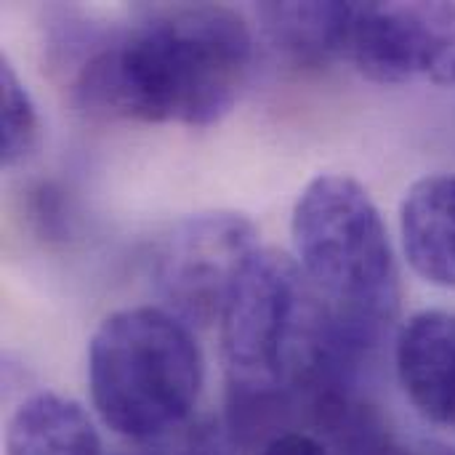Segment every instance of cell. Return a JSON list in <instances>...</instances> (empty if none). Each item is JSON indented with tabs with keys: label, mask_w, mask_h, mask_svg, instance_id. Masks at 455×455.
<instances>
[{
	"label": "cell",
	"mask_w": 455,
	"mask_h": 455,
	"mask_svg": "<svg viewBox=\"0 0 455 455\" xmlns=\"http://www.w3.org/2000/svg\"><path fill=\"white\" fill-rule=\"evenodd\" d=\"M227 424L240 445L285 435L280 427L315 395L355 387L363 357L341 336L331 309L296 259L256 251L221 315Z\"/></svg>",
	"instance_id": "1"
},
{
	"label": "cell",
	"mask_w": 455,
	"mask_h": 455,
	"mask_svg": "<svg viewBox=\"0 0 455 455\" xmlns=\"http://www.w3.org/2000/svg\"><path fill=\"white\" fill-rule=\"evenodd\" d=\"M251 53L248 24L227 5L152 8L96 43L75 72L72 93L93 117L205 128L235 107Z\"/></svg>",
	"instance_id": "2"
},
{
	"label": "cell",
	"mask_w": 455,
	"mask_h": 455,
	"mask_svg": "<svg viewBox=\"0 0 455 455\" xmlns=\"http://www.w3.org/2000/svg\"><path fill=\"white\" fill-rule=\"evenodd\" d=\"M291 232L341 336L371 360L400 312V269L373 197L347 173H320L301 189Z\"/></svg>",
	"instance_id": "3"
},
{
	"label": "cell",
	"mask_w": 455,
	"mask_h": 455,
	"mask_svg": "<svg viewBox=\"0 0 455 455\" xmlns=\"http://www.w3.org/2000/svg\"><path fill=\"white\" fill-rule=\"evenodd\" d=\"M192 328L160 307L109 315L88 344V387L99 419L120 437L155 443L179 432L203 392Z\"/></svg>",
	"instance_id": "4"
},
{
	"label": "cell",
	"mask_w": 455,
	"mask_h": 455,
	"mask_svg": "<svg viewBox=\"0 0 455 455\" xmlns=\"http://www.w3.org/2000/svg\"><path fill=\"white\" fill-rule=\"evenodd\" d=\"M259 251L251 219L235 211H211L184 219L155 256V285L187 325L221 320L243 269Z\"/></svg>",
	"instance_id": "5"
},
{
	"label": "cell",
	"mask_w": 455,
	"mask_h": 455,
	"mask_svg": "<svg viewBox=\"0 0 455 455\" xmlns=\"http://www.w3.org/2000/svg\"><path fill=\"white\" fill-rule=\"evenodd\" d=\"M381 85L429 80L455 85L453 3H352L347 53Z\"/></svg>",
	"instance_id": "6"
},
{
	"label": "cell",
	"mask_w": 455,
	"mask_h": 455,
	"mask_svg": "<svg viewBox=\"0 0 455 455\" xmlns=\"http://www.w3.org/2000/svg\"><path fill=\"white\" fill-rule=\"evenodd\" d=\"M395 365L411 405L429 424L455 429V312L413 315L397 336Z\"/></svg>",
	"instance_id": "7"
},
{
	"label": "cell",
	"mask_w": 455,
	"mask_h": 455,
	"mask_svg": "<svg viewBox=\"0 0 455 455\" xmlns=\"http://www.w3.org/2000/svg\"><path fill=\"white\" fill-rule=\"evenodd\" d=\"M408 264L429 285L455 291V173L419 179L400 205Z\"/></svg>",
	"instance_id": "8"
},
{
	"label": "cell",
	"mask_w": 455,
	"mask_h": 455,
	"mask_svg": "<svg viewBox=\"0 0 455 455\" xmlns=\"http://www.w3.org/2000/svg\"><path fill=\"white\" fill-rule=\"evenodd\" d=\"M5 455H104L88 413L53 392L24 400L8 421Z\"/></svg>",
	"instance_id": "9"
},
{
	"label": "cell",
	"mask_w": 455,
	"mask_h": 455,
	"mask_svg": "<svg viewBox=\"0 0 455 455\" xmlns=\"http://www.w3.org/2000/svg\"><path fill=\"white\" fill-rule=\"evenodd\" d=\"M275 48L304 67L344 59L352 3H267L259 8Z\"/></svg>",
	"instance_id": "10"
},
{
	"label": "cell",
	"mask_w": 455,
	"mask_h": 455,
	"mask_svg": "<svg viewBox=\"0 0 455 455\" xmlns=\"http://www.w3.org/2000/svg\"><path fill=\"white\" fill-rule=\"evenodd\" d=\"M309 413L331 455H416L397 437L381 408L363 400L355 387L323 389Z\"/></svg>",
	"instance_id": "11"
},
{
	"label": "cell",
	"mask_w": 455,
	"mask_h": 455,
	"mask_svg": "<svg viewBox=\"0 0 455 455\" xmlns=\"http://www.w3.org/2000/svg\"><path fill=\"white\" fill-rule=\"evenodd\" d=\"M40 139L37 107L16 75L13 64L3 56L0 64V160L3 165H16L32 155Z\"/></svg>",
	"instance_id": "12"
},
{
	"label": "cell",
	"mask_w": 455,
	"mask_h": 455,
	"mask_svg": "<svg viewBox=\"0 0 455 455\" xmlns=\"http://www.w3.org/2000/svg\"><path fill=\"white\" fill-rule=\"evenodd\" d=\"M128 455H224L221 443L211 427H189L179 429L163 440L149 443L147 451H136Z\"/></svg>",
	"instance_id": "13"
},
{
	"label": "cell",
	"mask_w": 455,
	"mask_h": 455,
	"mask_svg": "<svg viewBox=\"0 0 455 455\" xmlns=\"http://www.w3.org/2000/svg\"><path fill=\"white\" fill-rule=\"evenodd\" d=\"M61 192H56L51 184H40L32 192V221L40 227L43 235H59L64 229V211H61Z\"/></svg>",
	"instance_id": "14"
},
{
	"label": "cell",
	"mask_w": 455,
	"mask_h": 455,
	"mask_svg": "<svg viewBox=\"0 0 455 455\" xmlns=\"http://www.w3.org/2000/svg\"><path fill=\"white\" fill-rule=\"evenodd\" d=\"M256 455H331L328 448L317 440V437H309V435H301V432H285L275 440H269L267 445L259 448Z\"/></svg>",
	"instance_id": "15"
},
{
	"label": "cell",
	"mask_w": 455,
	"mask_h": 455,
	"mask_svg": "<svg viewBox=\"0 0 455 455\" xmlns=\"http://www.w3.org/2000/svg\"><path fill=\"white\" fill-rule=\"evenodd\" d=\"M440 455H455V453H451V451H443V453Z\"/></svg>",
	"instance_id": "16"
}]
</instances>
